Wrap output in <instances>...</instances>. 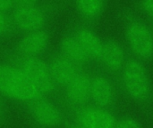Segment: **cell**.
Segmentation results:
<instances>
[{
  "mask_svg": "<svg viewBox=\"0 0 153 128\" xmlns=\"http://www.w3.org/2000/svg\"><path fill=\"white\" fill-rule=\"evenodd\" d=\"M30 116L32 121L41 128H56L64 119V113L57 103L45 96L30 103Z\"/></svg>",
  "mask_w": 153,
  "mask_h": 128,
  "instance_id": "6",
  "label": "cell"
},
{
  "mask_svg": "<svg viewBox=\"0 0 153 128\" xmlns=\"http://www.w3.org/2000/svg\"><path fill=\"white\" fill-rule=\"evenodd\" d=\"M90 101L93 105L106 109L116 103L117 89L108 77L101 74L90 76Z\"/></svg>",
  "mask_w": 153,
  "mask_h": 128,
  "instance_id": "8",
  "label": "cell"
},
{
  "mask_svg": "<svg viewBox=\"0 0 153 128\" xmlns=\"http://www.w3.org/2000/svg\"><path fill=\"white\" fill-rule=\"evenodd\" d=\"M120 72L122 87L131 100L138 103H147L152 100V85L142 61L136 58L127 60Z\"/></svg>",
  "mask_w": 153,
  "mask_h": 128,
  "instance_id": "2",
  "label": "cell"
},
{
  "mask_svg": "<svg viewBox=\"0 0 153 128\" xmlns=\"http://www.w3.org/2000/svg\"><path fill=\"white\" fill-rule=\"evenodd\" d=\"M14 7L13 0H0V13H7Z\"/></svg>",
  "mask_w": 153,
  "mask_h": 128,
  "instance_id": "19",
  "label": "cell"
},
{
  "mask_svg": "<svg viewBox=\"0 0 153 128\" xmlns=\"http://www.w3.org/2000/svg\"><path fill=\"white\" fill-rule=\"evenodd\" d=\"M115 128H143V127L139 119L126 116L117 118Z\"/></svg>",
  "mask_w": 153,
  "mask_h": 128,
  "instance_id": "16",
  "label": "cell"
},
{
  "mask_svg": "<svg viewBox=\"0 0 153 128\" xmlns=\"http://www.w3.org/2000/svg\"><path fill=\"white\" fill-rule=\"evenodd\" d=\"M18 66L42 95L45 96L55 90L56 85L52 78L48 62L40 57L22 58Z\"/></svg>",
  "mask_w": 153,
  "mask_h": 128,
  "instance_id": "4",
  "label": "cell"
},
{
  "mask_svg": "<svg viewBox=\"0 0 153 128\" xmlns=\"http://www.w3.org/2000/svg\"><path fill=\"white\" fill-rule=\"evenodd\" d=\"M13 29L10 16L7 13H0V37H4Z\"/></svg>",
  "mask_w": 153,
  "mask_h": 128,
  "instance_id": "17",
  "label": "cell"
},
{
  "mask_svg": "<svg viewBox=\"0 0 153 128\" xmlns=\"http://www.w3.org/2000/svg\"><path fill=\"white\" fill-rule=\"evenodd\" d=\"M48 65L56 86H59L63 88L81 69L79 66L72 63L60 54L54 56L49 61Z\"/></svg>",
  "mask_w": 153,
  "mask_h": 128,
  "instance_id": "13",
  "label": "cell"
},
{
  "mask_svg": "<svg viewBox=\"0 0 153 128\" xmlns=\"http://www.w3.org/2000/svg\"><path fill=\"white\" fill-rule=\"evenodd\" d=\"M104 69L111 73L120 72L126 60V53L123 45L113 39L103 41L99 60Z\"/></svg>",
  "mask_w": 153,
  "mask_h": 128,
  "instance_id": "11",
  "label": "cell"
},
{
  "mask_svg": "<svg viewBox=\"0 0 153 128\" xmlns=\"http://www.w3.org/2000/svg\"><path fill=\"white\" fill-rule=\"evenodd\" d=\"M69 128H86V127L75 122V124H74V125H72V126H71V127H69Z\"/></svg>",
  "mask_w": 153,
  "mask_h": 128,
  "instance_id": "22",
  "label": "cell"
},
{
  "mask_svg": "<svg viewBox=\"0 0 153 128\" xmlns=\"http://www.w3.org/2000/svg\"><path fill=\"white\" fill-rule=\"evenodd\" d=\"M140 6L147 16L153 19V0H140Z\"/></svg>",
  "mask_w": 153,
  "mask_h": 128,
  "instance_id": "18",
  "label": "cell"
},
{
  "mask_svg": "<svg viewBox=\"0 0 153 128\" xmlns=\"http://www.w3.org/2000/svg\"><path fill=\"white\" fill-rule=\"evenodd\" d=\"M59 49L60 55L79 67L89 61L74 34L67 35L62 39Z\"/></svg>",
  "mask_w": 153,
  "mask_h": 128,
  "instance_id": "14",
  "label": "cell"
},
{
  "mask_svg": "<svg viewBox=\"0 0 153 128\" xmlns=\"http://www.w3.org/2000/svg\"><path fill=\"white\" fill-rule=\"evenodd\" d=\"M0 94L13 102L30 104L44 96L18 65L0 61Z\"/></svg>",
  "mask_w": 153,
  "mask_h": 128,
  "instance_id": "1",
  "label": "cell"
},
{
  "mask_svg": "<svg viewBox=\"0 0 153 128\" xmlns=\"http://www.w3.org/2000/svg\"><path fill=\"white\" fill-rule=\"evenodd\" d=\"M48 45L49 35L42 29L24 33L18 43L17 49L22 58H37L47 51Z\"/></svg>",
  "mask_w": 153,
  "mask_h": 128,
  "instance_id": "10",
  "label": "cell"
},
{
  "mask_svg": "<svg viewBox=\"0 0 153 128\" xmlns=\"http://www.w3.org/2000/svg\"><path fill=\"white\" fill-rule=\"evenodd\" d=\"M73 34L89 61L99 60L103 45V41L99 35L86 27L77 29Z\"/></svg>",
  "mask_w": 153,
  "mask_h": 128,
  "instance_id": "12",
  "label": "cell"
},
{
  "mask_svg": "<svg viewBox=\"0 0 153 128\" xmlns=\"http://www.w3.org/2000/svg\"><path fill=\"white\" fill-rule=\"evenodd\" d=\"M79 14L87 20H94L103 13L107 0H74Z\"/></svg>",
  "mask_w": 153,
  "mask_h": 128,
  "instance_id": "15",
  "label": "cell"
},
{
  "mask_svg": "<svg viewBox=\"0 0 153 128\" xmlns=\"http://www.w3.org/2000/svg\"><path fill=\"white\" fill-rule=\"evenodd\" d=\"M75 120L86 128H115L117 118L109 109L85 105L75 110Z\"/></svg>",
  "mask_w": 153,
  "mask_h": 128,
  "instance_id": "7",
  "label": "cell"
},
{
  "mask_svg": "<svg viewBox=\"0 0 153 128\" xmlns=\"http://www.w3.org/2000/svg\"><path fill=\"white\" fill-rule=\"evenodd\" d=\"M9 16L13 28L24 33L44 29L48 20L46 11L38 4L15 5Z\"/></svg>",
  "mask_w": 153,
  "mask_h": 128,
  "instance_id": "5",
  "label": "cell"
},
{
  "mask_svg": "<svg viewBox=\"0 0 153 128\" xmlns=\"http://www.w3.org/2000/svg\"><path fill=\"white\" fill-rule=\"evenodd\" d=\"M66 102L75 110L85 106L90 101V76L80 69L64 87Z\"/></svg>",
  "mask_w": 153,
  "mask_h": 128,
  "instance_id": "9",
  "label": "cell"
},
{
  "mask_svg": "<svg viewBox=\"0 0 153 128\" xmlns=\"http://www.w3.org/2000/svg\"><path fill=\"white\" fill-rule=\"evenodd\" d=\"M3 115H4V104H3V102L0 98V120L2 119Z\"/></svg>",
  "mask_w": 153,
  "mask_h": 128,
  "instance_id": "21",
  "label": "cell"
},
{
  "mask_svg": "<svg viewBox=\"0 0 153 128\" xmlns=\"http://www.w3.org/2000/svg\"><path fill=\"white\" fill-rule=\"evenodd\" d=\"M14 6L15 5H29V4H36L39 0H13Z\"/></svg>",
  "mask_w": 153,
  "mask_h": 128,
  "instance_id": "20",
  "label": "cell"
},
{
  "mask_svg": "<svg viewBox=\"0 0 153 128\" xmlns=\"http://www.w3.org/2000/svg\"><path fill=\"white\" fill-rule=\"evenodd\" d=\"M125 37L128 47L136 59L151 61L153 59V31L144 21L133 20L125 29Z\"/></svg>",
  "mask_w": 153,
  "mask_h": 128,
  "instance_id": "3",
  "label": "cell"
}]
</instances>
